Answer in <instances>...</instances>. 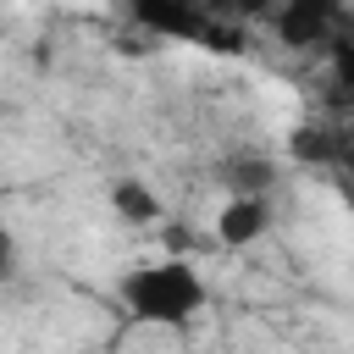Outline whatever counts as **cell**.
<instances>
[{
    "mask_svg": "<svg viewBox=\"0 0 354 354\" xmlns=\"http://www.w3.org/2000/svg\"><path fill=\"white\" fill-rule=\"evenodd\" d=\"M271 183H277V166L266 160V155H232V160H221V188L227 194H271Z\"/></svg>",
    "mask_w": 354,
    "mask_h": 354,
    "instance_id": "cell-5",
    "label": "cell"
},
{
    "mask_svg": "<svg viewBox=\"0 0 354 354\" xmlns=\"http://www.w3.org/2000/svg\"><path fill=\"white\" fill-rule=\"evenodd\" d=\"M127 11L155 39H177V44L216 39V11L205 0H127Z\"/></svg>",
    "mask_w": 354,
    "mask_h": 354,
    "instance_id": "cell-2",
    "label": "cell"
},
{
    "mask_svg": "<svg viewBox=\"0 0 354 354\" xmlns=\"http://www.w3.org/2000/svg\"><path fill=\"white\" fill-rule=\"evenodd\" d=\"M11 271H17V238L0 227V277H11Z\"/></svg>",
    "mask_w": 354,
    "mask_h": 354,
    "instance_id": "cell-7",
    "label": "cell"
},
{
    "mask_svg": "<svg viewBox=\"0 0 354 354\" xmlns=\"http://www.w3.org/2000/svg\"><path fill=\"white\" fill-rule=\"evenodd\" d=\"M271 232V199L260 194H227V205L216 210V243L221 249H249Z\"/></svg>",
    "mask_w": 354,
    "mask_h": 354,
    "instance_id": "cell-4",
    "label": "cell"
},
{
    "mask_svg": "<svg viewBox=\"0 0 354 354\" xmlns=\"http://www.w3.org/2000/svg\"><path fill=\"white\" fill-rule=\"evenodd\" d=\"M111 210H116L122 221H133V227L160 221V199H155V188H149L144 177H116V183H111Z\"/></svg>",
    "mask_w": 354,
    "mask_h": 354,
    "instance_id": "cell-6",
    "label": "cell"
},
{
    "mask_svg": "<svg viewBox=\"0 0 354 354\" xmlns=\"http://www.w3.org/2000/svg\"><path fill=\"white\" fill-rule=\"evenodd\" d=\"M205 6H216V0H205Z\"/></svg>",
    "mask_w": 354,
    "mask_h": 354,
    "instance_id": "cell-8",
    "label": "cell"
},
{
    "mask_svg": "<svg viewBox=\"0 0 354 354\" xmlns=\"http://www.w3.org/2000/svg\"><path fill=\"white\" fill-rule=\"evenodd\" d=\"M277 39L293 44V50H310V44H326L337 28H343V0H282L277 17H271Z\"/></svg>",
    "mask_w": 354,
    "mask_h": 354,
    "instance_id": "cell-3",
    "label": "cell"
},
{
    "mask_svg": "<svg viewBox=\"0 0 354 354\" xmlns=\"http://www.w3.org/2000/svg\"><path fill=\"white\" fill-rule=\"evenodd\" d=\"M205 299H210V288H205L199 266L183 254L144 260L122 277V304L138 326H188L205 310Z\"/></svg>",
    "mask_w": 354,
    "mask_h": 354,
    "instance_id": "cell-1",
    "label": "cell"
}]
</instances>
